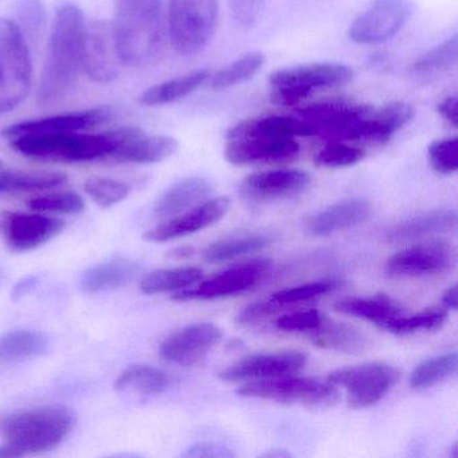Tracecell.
<instances>
[{
    "label": "cell",
    "mask_w": 458,
    "mask_h": 458,
    "mask_svg": "<svg viewBox=\"0 0 458 458\" xmlns=\"http://www.w3.org/2000/svg\"><path fill=\"white\" fill-rule=\"evenodd\" d=\"M84 14L74 4L58 9L50 34L47 64L42 72L37 100L44 108L65 101L79 81Z\"/></svg>",
    "instance_id": "obj_1"
},
{
    "label": "cell",
    "mask_w": 458,
    "mask_h": 458,
    "mask_svg": "<svg viewBox=\"0 0 458 458\" xmlns=\"http://www.w3.org/2000/svg\"><path fill=\"white\" fill-rule=\"evenodd\" d=\"M122 65L151 63L163 41V0H116L112 22Z\"/></svg>",
    "instance_id": "obj_2"
},
{
    "label": "cell",
    "mask_w": 458,
    "mask_h": 458,
    "mask_svg": "<svg viewBox=\"0 0 458 458\" xmlns=\"http://www.w3.org/2000/svg\"><path fill=\"white\" fill-rule=\"evenodd\" d=\"M76 425L73 410L63 404L23 410L4 418L0 431L13 457L47 452L63 444Z\"/></svg>",
    "instance_id": "obj_3"
},
{
    "label": "cell",
    "mask_w": 458,
    "mask_h": 458,
    "mask_svg": "<svg viewBox=\"0 0 458 458\" xmlns=\"http://www.w3.org/2000/svg\"><path fill=\"white\" fill-rule=\"evenodd\" d=\"M131 127L104 133H60V135L21 136L12 139L13 149L33 157L53 162L87 163L109 160L125 140Z\"/></svg>",
    "instance_id": "obj_4"
},
{
    "label": "cell",
    "mask_w": 458,
    "mask_h": 458,
    "mask_svg": "<svg viewBox=\"0 0 458 458\" xmlns=\"http://www.w3.org/2000/svg\"><path fill=\"white\" fill-rule=\"evenodd\" d=\"M375 108L350 101H327L313 104L297 112L310 128L312 136H323L332 141L375 143Z\"/></svg>",
    "instance_id": "obj_5"
},
{
    "label": "cell",
    "mask_w": 458,
    "mask_h": 458,
    "mask_svg": "<svg viewBox=\"0 0 458 458\" xmlns=\"http://www.w3.org/2000/svg\"><path fill=\"white\" fill-rule=\"evenodd\" d=\"M30 50L14 21L0 18V116L15 111L31 89Z\"/></svg>",
    "instance_id": "obj_6"
},
{
    "label": "cell",
    "mask_w": 458,
    "mask_h": 458,
    "mask_svg": "<svg viewBox=\"0 0 458 458\" xmlns=\"http://www.w3.org/2000/svg\"><path fill=\"white\" fill-rule=\"evenodd\" d=\"M352 76V69L343 64H310L281 69L270 76V101L278 106H294L318 90L348 84Z\"/></svg>",
    "instance_id": "obj_7"
},
{
    "label": "cell",
    "mask_w": 458,
    "mask_h": 458,
    "mask_svg": "<svg viewBox=\"0 0 458 458\" xmlns=\"http://www.w3.org/2000/svg\"><path fill=\"white\" fill-rule=\"evenodd\" d=\"M216 25L218 0H170L168 29L179 55H197L208 47Z\"/></svg>",
    "instance_id": "obj_8"
},
{
    "label": "cell",
    "mask_w": 458,
    "mask_h": 458,
    "mask_svg": "<svg viewBox=\"0 0 458 458\" xmlns=\"http://www.w3.org/2000/svg\"><path fill=\"white\" fill-rule=\"evenodd\" d=\"M399 377V369L390 364L366 363L336 369L329 375L328 382L344 388L348 406L363 409L385 398Z\"/></svg>",
    "instance_id": "obj_9"
},
{
    "label": "cell",
    "mask_w": 458,
    "mask_h": 458,
    "mask_svg": "<svg viewBox=\"0 0 458 458\" xmlns=\"http://www.w3.org/2000/svg\"><path fill=\"white\" fill-rule=\"evenodd\" d=\"M238 394L250 398L267 399L281 403L328 406L337 401V387L312 377H270L246 383Z\"/></svg>",
    "instance_id": "obj_10"
},
{
    "label": "cell",
    "mask_w": 458,
    "mask_h": 458,
    "mask_svg": "<svg viewBox=\"0 0 458 458\" xmlns=\"http://www.w3.org/2000/svg\"><path fill=\"white\" fill-rule=\"evenodd\" d=\"M81 64L88 77L98 84H109L119 77L122 61L112 22L92 20L84 23Z\"/></svg>",
    "instance_id": "obj_11"
},
{
    "label": "cell",
    "mask_w": 458,
    "mask_h": 458,
    "mask_svg": "<svg viewBox=\"0 0 458 458\" xmlns=\"http://www.w3.org/2000/svg\"><path fill=\"white\" fill-rule=\"evenodd\" d=\"M414 13L411 0H375L359 15L350 28L355 44L369 45L387 41L403 29Z\"/></svg>",
    "instance_id": "obj_12"
},
{
    "label": "cell",
    "mask_w": 458,
    "mask_h": 458,
    "mask_svg": "<svg viewBox=\"0 0 458 458\" xmlns=\"http://www.w3.org/2000/svg\"><path fill=\"white\" fill-rule=\"evenodd\" d=\"M63 219L44 213L7 211L0 216V235L10 250L23 253L55 240L65 230Z\"/></svg>",
    "instance_id": "obj_13"
},
{
    "label": "cell",
    "mask_w": 458,
    "mask_h": 458,
    "mask_svg": "<svg viewBox=\"0 0 458 458\" xmlns=\"http://www.w3.org/2000/svg\"><path fill=\"white\" fill-rule=\"evenodd\" d=\"M455 265V250L446 241L410 246L391 256L386 262V273L391 277L439 275L449 272Z\"/></svg>",
    "instance_id": "obj_14"
},
{
    "label": "cell",
    "mask_w": 458,
    "mask_h": 458,
    "mask_svg": "<svg viewBox=\"0 0 458 458\" xmlns=\"http://www.w3.org/2000/svg\"><path fill=\"white\" fill-rule=\"evenodd\" d=\"M272 267L269 259H257L240 267L225 270L221 275L203 281L197 288L183 289L174 294L176 301H190V300H210L219 297L234 296L249 291L253 286L259 285Z\"/></svg>",
    "instance_id": "obj_15"
},
{
    "label": "cell",
    "mask_w": 458,
    "mask_h": 458,
    "mask_svg": "<svg viewBox=\"0 0 458 458\" xmlns=\"http://www.w3.org/2000/svg\"><path fill=\"white\" fill-rule=\"evenodd\" d=\"M116 117V112L111 106H98L72 114H57L41 120L18 123L4 131V136L9 140L21 136L60 135V133L84 132L95 130Z\"/></svg>",
    "instance_id": "obj_16"
},
{
    "label": "cell",
    "mask_w": 458,
    "mask_h": 458,
    "mask_svg": "<svg viewBox=\"0 0 458 458\" xmlns=\"http://www.w3.org/2000/svg\"><path fill=\"white\" fill-rule=\"evenodd\" d=\"M222 339V331L213 323H197L171 334L160 345L165 360L182 367L202 363Z\"/></svg>",
    "instance_id": "obj_17"
},
{
    "label": "cell",
    "mask_w": 458,
    "mask_h": 458,
    "mask_svg": "<svg viewBox=\"0 0 458 458\" xmlns=\"http://www.w3.org/2000/svg\"><path fill=\"white\" fill-rule=\"evenodd\" d=\"M296 139L281 136H245L229 139L225 157L234 165H259V163L285 162L299 155Z\"/></svg>",
    "instance_id": "obj_18"
},
{
    "label": "cell",
    "mask_w": 458,
    "mask_h": 458,
    "mask_svg": "<svg viewBox=\"0 0 458 458\" xmlns=\"http://www.w3.org/2000/svg\"><path fill=\"white\" fill-rule=\"evenodd\" d=\"M229 208V198H213V199L206 200L202 205L191 208L187 213H181L165 219L162 224L149 229L144 234V238L151 242H167V241L178 240V238L194 234V233L216 224L227 213Z\"/></svg>",
    "instance_id": "obj_19"
},
{
    "label": "cell",
    "mask_w": 458,
    "mask_h": 458,
    "mask_svg": "<svg viewBox=\"0 0 458 458\" xmlns=\"http://www.w3.org/2000/svg\"><path fill=\"white\" fill-rule=\"evenodd\" d=\"M308 363L307 353L301 351H281V352L259 353L243 359L240 363L219 372L225 382H238L246 379H270L285 377L304 369Z\"/></svg>",
    "instance_id": "obj_20"
},
{
    "label": "cell",
    "mask_w": 458,
    "mask_h": 458,
    "mask_svg": "<svg viewBox=\"0 0 458 458\" xmlns=\"http://www.w3.org/2000/svg\"><path fill=\"white\" fill-rule=\"evenodd\" d=\"M310 184V175L300 170H273L253 174L243 179L240 194L245 199L265 202L284 199L304 191Z\"/></svg>",
    "instance_id": "obj_21"
},
{
    "label": "cell",
    "mask_w": 458,
    "mask_h": 458,
    "mask_svg": "<svg viewBox=\"0 0 458 458\" xmlns=\"http://www.w3.org/2000/svg\"><path fill=\"white\" fill-rule=\"evenodd\" d=\"M178 140L170 136H149L143 130L131 127L127 138L117 147L109 160L151 165L173 157L178 151Z\"/></svg>",
    "instance_id": "obj_22"
},
{
    "label": "cell",
    "mask_w": 458,
    "mask_h": 458,
    "mask_svg": "<svg viewBox=\"0 0 458 458\" xmlns=\"http://www.w3.org/2000/svg\"><path fill=\"white\" fill-rule=\"evenodd\" d=\"M371 205L366 199L344 200L313 216L308 222V229L318 237L334 234L363 224L371 216Z\"/></svg>",
    "instance_id": "obj_23"
},
{
    "label": "cell",
    "mask_w": 458,
    "mask_h": 458,
    "mask_svg": "<svg viewBox=\"0 0 458 458\" xmlns=\"http://www.w3.org/2000/svg\"><path fill=\"white\" fill-rule=\"evenodd\" d=\"M139 273L140 267L130 259H111L85 270L80 278V286L89 294L114 291L132 283Z\"/></svg>",
    "instance_id": "obj_24"
},
{
    "label": "cell",
    "mask_w": 458,
    "mask_h": 458,
    "mask_svg": "<svg viewBox=\"0 0 458 458\" xmlns=\"http://www.w3.org/2000/svg\"><path fill=\"white\" fill-rule=\"evenodd\" d=\"M213 191V186L208 179L192 176L171 186L162 197L157 199L154 208L157 218H171L183 213L187 208L206 199Z\"/></svg>",
    "instance_id": "obj_25"
},
{
    "label": "cell",
    "mask_w": 458,
    "mask_h": 458,
    "mask_svg": "<svg viewBox=\"0 0 458 458\" xmlns=\"http://www.w3.org/2000/svg\"><path fill=\"white\" fill-rule=\"evenodd\" d=\"M457 227V213L454 210H436L420 214L391 227L386 235L388 242H407L426 235L449 233Z\"/></svg>",
    "instance_id": "obj_26"
},
{
    "label": "cell",
    "mask_w": 458,
    "mask_h": 458,
    "mask_svg": "<svg viewBox=\"0 0 458 458\" xmlns=\"http://www.w3.org/2000/svg\"><path fill=\"white\" fill-rule=\"evenodd\" d=\"M245 136H281V138H310L308 125L297 116H262L245 120L230 128L226 139L245 138Z\"/></svg>",
    "instance_id": "obj_27"
},
{
    "label": "cell",
    "mask_w": 458,
    "mask_h": 458,
    "mask_svg": "<svg viewBox=\"0 0 458 458\" xmlns=\"http://www.w3.org/2000/svg\"><path fill=\"white\" fill-rule=\"evenodd\" d=\"M49 350L47 335L31 329H15L0 336V363H21L45 355Z\"/></svg>",
    "instance_id": "obj_28"
},
{
    "label": "cell",
    "mask_w": 458,
    "mask_h": 458,
    "mask_svg": "<svg viewBox=\"0 0 458 458\" xmlns=\"http://www.w3.org/2000/svg\"><path fill=\"white\" fill-rule=\"evenodd\" d=\"M173 383V377L165 369L148 364H133L117 377V391H133L140 395L154 396L165 393Z\"/></svg>",
    "instance_id": "obj_29"
},
{
    "label": "cell",
    "mask_w": 458,
    "mask_h": 458,
    "mask_svg": "<svg viewBox=\"0 0 458 458\" xmlns=\"http://www.w3.org/2000/svg\"><path fill=\"white\" fill-rule=\"evenodd\" d=\"M334 308L336 312L364 318L377 327L403 312V308L387 294H377L369 299L352 297V299L339 300L335 302Z\"/></svg>",
    "instance_id": "obj_30"
},
{
    "label": "cell",
    "mask_w": 458,
    "mask_h": 458,
    "mask_svg": "<svg viewBox=\"0 0 458 458\" xmlns=\"http://www.w3.org/2000/svg\"><path fill=\"white\" fill-rule=\"evenodd\" d=\"M208 79H210V73L208 71L194 72L186 76L176 77L170 81L149 88L140 96L139 101L146 106H167L191 95Z\"/></svg>",
    "instance_id": "obj_31"
},
{
    "label": "cell",
    "mask_w": 458,
    "mask_h": 458,
    "mask_svg": "<svg viewBox=\"0 0 458 458\" xmlns=\"http://www.w3.org/2000/svg\"><path fill=\"white\" fill-rule=\"evenodd\" d=\"M66 182L68 176L61 173H21L4 170L0 171V195L45 191L57 189Z\"/></svg>",
    "instance_id": "obj_32"
},
{
    "label": "cell",
    "mask_w": 458,
    "mask_h": 458,
    "mask_svg": "<svg viewBox=\"0 0 458 458\" xmlns=\"http://www.w3.org/2000/svg\"><path fill=\"white\" fill-rule=\"evenodd\" d=\"M203 272L199 267H182L173 269H159L148 273L140 284L144 294L168 293L183 291L202 280Z\"/></svg>",
    "instance_id": "obj_33"
},
{
    "label": "cell",
    "mask_w": 458,
    "mask_h": 458,
    "mask_svg": "<svg viewBox=\"0 0 458 458\" xmlns=\"http://www.w3.org/2000/svg\"><path fill=\"white\" fill-rule=\"evenodd\" d=\"M310 335L313 344L328 350L342 351V352H360L366 348L367 339L363 334L352 327L339 323H323L313 329Z\"/></svg>",
    "instance_id": "obj_34"
},
{
    "label": "cell",
    "mask_w": 458,
    "mask_h": 458,
    "mask_svg": "<svg viewBox=\"0 0 458 458\" xmlns=\"http://www.w3.org/2000/svg\"><path fill=\"white\" fill-rule=\"evenodd\" d=\"M270 243L267 235H248V237L229 238L211 243L205 250L206 261L218 264V262L230 261L246 254L256 253L262 250Z\"/></svg>",
    "instance_id": "obj_35"
},
{
    "label": "cell",
    "mask_w": 458,
    "mask_h": 458,
    "mask_svg": "<svg viewBox=\"0 0 458 458\" xmlns=\"http://www.w3.org/2000/svg\"><path fill=\"white\" fill-rule=\"evenodd\" d=\"M457 353L450 352L422 361L410 375V386L414 390H426L437 383L453 377L457 371Z\"/></svg>",
    "instance_id": "obj_36"
},
{
    "label": "cell",
    "mask_w": 458,
    "mask_h": 458,
    "mask_svg": "<svg viewBox=\"0 0 458 458\" xmlns=\"http://www.w3.org/2000/svg\"><path fill=\"white\" fill-rule=\"evenodd\" d=\"M265 64V55L259 52H251L238 58L235 63L218 73L210 76V89L225 90L248 81L256 76Z\"/></svg>",
    "instance_id": "obj_37"
},
{
    "label": "cell",
    "mask_w": 458,
    "mask_h": 458,
    "mask_svg": "<svg viewBox=\"0 0 458 458\" xmlns=\"http://www.w3.org/2000/svg\"><path fill=\"white\" fill-rule=\"evenodd\" d=\"M445 321H446V312L441 310H430L414 316H395L380 324L379 328L398 336H406V335L441 328Z\"/></svg>",
    "instance_id": "obj_38"
},
{
    "label": "cell",
    "mask_w": 458,
    "mask_h": 458,
    "mask_svg": "<svg viewBox=\"0 0 458 458\" xmlns=\"http://www.w3.org/2000/svg\"><path fill=\"white\" fill-rule=\"evenodd\" d=\"M457 55L458 39L457 36H453L418 58L412 65V71L415 73H438L447 71L455 65Z\"/></svg>",
    "instance_id": "obj_39"
},
{
    "label": "cell",
    "mask_w": 458,
    "mask_h": 458,
    "mask_svg": "<svg viewBox=\"0 0 458 458\" xmlns=\"http://www.w3.org/2000/svg\"><path fill=\"white\" fill-rule=\"evenodd\" d=\"M85 192L101 208H114L127 199L131 187L124 182L109 178H92L85 182Z\"/></svg>",
    "instance_id": "obj_40"
},
{
    "label": "cell",
    "mask_w": 458,
    "mask_h": 458,
    "mask_svg": "<svg viewBox=\"0 0 458 458\" xmlns=\"http://www.w3.org/2000/svg\"><path fill=\"white\" fill-rule=\"evenodd\" d=\"M29 208L38 213L53 214H79L84 211L85 200L81 195L73 191L52 192V194L41 195L31 198L29 200Z\"/></svg>",
    "instance_id": "obj_41"
},
{
    "label": "cell",
    "mask_w": 458,
    "mask_h": 458,
    "mask_svg": "<svg viewBox=\"0 0 458 458\" xmlns=\"http://www.w3.org/2000/svg\"><path fill=\"white\" fill-rule=\"evenodd\" d=\"M364 157L366 151L360 147L350 146L343 141H332L318 152L315 163L327 168L348 167L361 162Z\"/></svg>",
    "instance_id": "obj_42"
},
{
    "label": "cell",
    "mask_w": 458,
    "mask_h": 458,
    "mask_svg": "<svg viewBox=\"0 0 458 458\" xmlns=\"http://www.w3.org/2000/svg\"><path fill=\"white\" fill-rule=\"evenodd\" d=\"M18 23L25 38H38L45 28L44 4L41 0H20L17 4Z\"/></svg>",
    "instance_id": "obj_43"
},
{
    "label": "cell",
    "mask_w": 458,
    "mask_h": 458,
    "mask_svg": "<svg viewBox=\"0 0 458 458\" xmlns=\"http://www.w3.org/2000/svg\"><path fill=\"white\" fill-rule=\"evenodd\" d=\"M337 286H339V281L336 280L316 281V283L284 289V291L273 294L270 300L280 305L296 304V302L307 301V300L329 293Z\"/></svg>",
    "instance_id": "obj_44"
},
{
    "label": "cell",
    "mask_w": 458,
    "mask_h": 458,
    "mask_svg": "<svg viewBox=\"0 0 458 458\" xmlns=\"http://www.w3.org/2000/svg\"><path fill=\"white\" fill-rule=\"evenodd\" d=\"M458 139L446 138L433 141L428 147L431 167L442 175L454 174L458 167Z\"/></svg>",
    "instance_id": "obj_45"
},
{
    "label": "cell",
    "mask_w": 458,
    "mask_h": 458,
    "mask_svg": "<svg viewBox=\"0 0 458 458\" xmlns=\"http://www.w3.org/2000/svg\"><path fill=\"white\" fill-rule=\"evenodd\" d=\"M321 323H323L321 313L316 310H310L283 316V318H277L276 326L281 331L286 332L313 331Z\"/></svg>",
    "instance_id": "obj_46"
},
{
    "label": "cell",
    "mask_w": 458,
    "mask_h": 458,
    "mask_svg": "<svg viewBox=\"0 0 458 458\" xmlns=\"http://www.w3.org/2000/svg\"><path fill=\"white\" fill-rule=\"evenodd\" d=\"M235 22L243 29H250L259 22L265 0H229Z\"/></svg>",
    "instance_id": "obj_47"
},
{
    "label": "cell",
    "mask_w": 458,
    "mask_h": 458,
    "mask_svg": "<svg viewBox=\"0 0 458 458\" xmlns=\"http://www.w3.org/2000/svg\"><path fill=\"white\" fill-rule=\"evenodd\" d=\"M283 305L277 304L273 300L267 301L254 302V304L248 305L241 310L238 315V321L240 323H254V321L262 320V318H269L275 315L277 310H281Z\"/></svg>",
    "instance_id": "obj_48"
},
{
    "label": "cell",
    "mask_w": 458,
    "mask_h": 458,
    "mask_svg": "<svg viewBox=\"0 0 458 458\" xmlns=\"http://www.w3.org/2000/svg\"><path fill=\"white\" fill-rule=\"evenodd\" d=\"M187 457H232L234 453L227 447L221 445L210 444V442H203V444L195 445L189 452L184 453Z\"/></svg>",
    "instance_id": "obj_49"
},
{
    "label": "cell",
    "mask_w": 458,
    "mask_h": 458,
    "mask_svg": "<svg viewBox=\"0 0 458 458\" xmlns=\"http://www.w3.org/2000/svg\"><path fill=\"white\" fill-rule=\"evenodd\" d=\"M437 111L441 114L445 122L449 123L453 128H457L458 125V114H457V98L450 96L445 98L442 103L437 106Z\"/></svg>",
    "instance_id": "obj_50"
},
{
    "label": "cell",
    "mask_w": 458,
    "mask_h": 458,
    "mask_svg": "<svg viewBox=\"0 0 458 458\" xmlns=\"http://www.w3.org/2000/svg\"><path fill=\"white\" fill-rule=\"evenodd\" d=\"M457 286L453 285L445 292L442 301H444L445 307L450 308V310H457Z\"/></svg>",
    "instance_id": "obj_51"
},
{
    "label": "cell",
    "mask_w": 458,
    "mask_h": 458,
    "mask_svg": "<svg viewBox=\"0 0 458 458\" xmlns=\"http://www.w3.org/2000/svg\"><path fill=\"white\" fill-rule=\"evenodd\" d=\"M194 253V249L189 248H181L176 249L175 251H174V257H176V259H182V257H189L191 256V254Z\"/></svg>",
    "instance_id": "obj_52"
},
{
    "label": "cell",
    "mask_w": 458,
    "mask_h": 458,
    "mask_svg": "<svg viewBox=\"0 0 458 458\" xmlns=\"http://www.w3.org/2000/svg\"><path fill=\"white\" fill-rule=\"evenodd\" d=\"M0 457H13L12 453L6 447H0Z\"/></svg>",
    "instance_id": "obj_53"
},
{
    "label": "cell",
    "mask_w": 458,
    "mask_h": 458,
    "mask_svg": "<svg viewBox=\"0 0 458 458\" xmlns=\"http://www.w3.org/2000/svg\"><path fill=\"white\" fill-rule=\"evenodd\" d=\"M6 170V165H4V163L0 160V171Z\"/></svg>",
    "instance_id": "obj_54"
}]
</instances>
